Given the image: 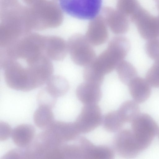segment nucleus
Returning <instances> with one entry per match:
<instances>
[{"instance_id":"28","label":"nucleus","mask_w":159,"mask_h":159,"mask_svg":"<svg viewBox=\"0 0 159 159\" xmlns=\"http://www.w3.org/2000/svg\"><path fill=\"white\" fill-rule=\"evenodd\" d=\"M25 159L24 151L20 148L11 149L6 153L1 159Z\"/></svg>"},{"instance_id":"19","label":"nucleus","mask_w":159,"mask_h":159,"mask_svg":"<svg viewBox=\"0 0 159 159\" xmlns=\"http://www.w3.org/2000/svg\"><path fill=\"white\" fill-rule=\"evenodd\" d=\"M52 108L45 106H39L33 116L34 123L39 129L45 130L53 122L54 116Z\"/></svg>"},{"instance_id":"14","label":"nucleus","mask_w":159,"mask_h":159,"mask_svg":"<svg viewBox=\"0 0 159 159\" xmlns=\"http://www.w3.org/2000/svg\"><path fill=\"white\" fill-rule=\"evenodd\" d=\"M45 51L46 55L51 60H62L68 51L67 43L59 37L46 36Z\"/></svg>"},{"instance_id":"9","label":"nucleus","mask_w":159,"mask_h":159,"mask_svg":"<svg viewBox=\"0 0 159 159\" xmlns=\"http://www.w3.org/2000/svg\"><path fill=\"white\" fill-rule=\"evenodd\" d=\"M133 22L143 39L148 40L159 38V16L155 17L145 10L140 12Z\"/></svg>"},{"instance_id":"8","label":"nucleus","mask_w":159,"mask_h":159,"mask_svg":"<svg viewBox=\"0 0 159 159\" xmlns=\"http://www.w3.org/2000/svg\"><path fill=\"white\" fill-rule=\"evenodd\" d=\"M103 117L98 104H85L74 123L80 134H87L102 124Z\"/></svg>"},{"instance_id":"12","label":"nucleus","mask_w":159,"mask_h":159,"mask_svg":"<svg viewBox=\"0 0 159 159\" xmlns=\"http://www.w3.org/2000/svg\"><path fill=\"white\" fill-rule=\"evenodd\" d=\"M107 27L102 16L98 15L90 20L85 35L92 45H102L108 39Z\"/></svg>"},{"instance_id":"21","label":"nucleus","mask_w":159,"mask_h":159,"mask_svg":"<svg viewBox=\"0 0 159 159\" xmlns=\"http://www.w3.org/2000/svg\"><path fill=\"white\" fill-rule=\"evenodd\" d=\"M125 124L117 110L108 112L103 116L102 124L104 129L109 132H118L123 129Z\"/></svg>"},{"instance_id":"15","label":"nucleus","mask_w":159,"mask_h":159,"mask_svg":"<svg viewBox=\"0 0 159 159\" xmlns=\"http://www.w3.org/2000/svg\"><path fill=\"white\" fill-rule=\"evenodd\" d=\"M100 87L87 82L82 83L76 88L77 97L84 105L98 104L102 97Z\"/></svg>"},{"instance_id":"25","label":"nucleus","mask_w":159,"mask_h":159,"mask_svg":"<svg viewBox=\"0 0 159 159\" xmlns=\"http://www.w3.org/2000/svg\"><path fill=\"white\" fill-rule=\"evenodd\" d=\"M139 6L137 0H117L116 9L127 16L130 17Z\"/></svg>"},{"instance_id":"6","label":"nucleus","mask_w":159,"mask_h":159,"mask_svg":"<svg viewBox=\"0 0 159 159\" xmlns=\"http://www.w3.org/2000/svg\"><path fill=\"white\" fill-rule=\"evenodd\" d=\"M131 123V130L143 151L158 134V126L151 116L145 113H140Z\"/></svg>"},{"instance_id":"16","label":"nucleus","mask_w":159,"mask_h":159,"mask_svg":"<svg viewBox=\"0 0 159 159\" xmlns=\"http://www.w3.org/2000/svg\"><path fill=\"white\" fill-rule=\"evenodd\" d=\"M133 100L138 103L146 101L151 93V86L146 79L137 76L128 85Z\"/></svg>"},{"instance_id":"17","label":"nucleus","mask_w":159,"mask_h":159,"mask_svg":"<svg viewBox=\"0 0 159 159\" xmlns=\"http://www.w3.org/2000/svg\"><path fill=\"white\" fill-rule=\"evenodd\" d=\"M35 130L31 125L22 124L15 127L12 130L11 138L18 147L26 148L32 142L35 137Z\"/></svg>"},{"instance_id":"24","label":"nucleus","mask_w":159,"mask_h":159,"mask_svg":"<svg viewBox=\"0 0 159 159\" xmlns=\"http://www.w3.org/2000/svg\"><path fill=\"white\" fill-rule=\"evenodd\" d=\"M61 151L63 159H82L81 148L77 144H68L65 143L61 146Z\"/></svg>"},{"instance_id":"5","label":"nucleus","mask_w":159,"mask_h":159,"mask_svg":"<svg viewBox=\"0 0 159 159\" xmlns=\"http://www.w3.org/2000/svg\"><path fill=\"white\" fill-rule=\"evenodd\" d=\"M67 43L68 52L72 61L76 65L85 66L96 58V54L92 45L85 35L75 34L71 36Z\"/></svg>"},{"instance_id":"26","label":"nucleus","mask_w":159,"mask_h":159,"mask_svg":"<svg viewBox=\"0 0 159 159\" xmlns=\"http://www.w3.org/2000/svg\"><path fill=\"white\" fill-rule=\"evenodd\" d=\"M57 100V98L50 93L45 87L39 91L37 97L39 106H45L52 109L55 107Z\"/></svg>"},{"instance_id":"1","label":"nucleus","mask_w":159,"mask_h":159,"mask_svg":"<svg viewBox=\"0 0 159 159\" xmlns=\"http://www.w3.org/2000/svg\"><path fill=\"white\" fill-rule=\"evenodd\" d=\"M0 66L7 86L24 92L43 85L53 72L51 60L45 55L13 59Z\"/></svg>"},{"instance_id":"4","label":"nucleus","mask_w":159,"mask_h":159,"mask_svg":"<svg viewBox=\"0 0 159 159\" xmlns=\"http://www.w3.org/2000/svg\"><path fill=\"white\" fill-rule=\"evenodd\" d=\"M62 144L59 143L48 130L35 136L24 151L25 159H50L55 150Z\"/></svg>"},{"instance_id":"22","label":"nucleus","mask_w":159,"mask_h":159,"mask_svg":"<svg viewBox=\"0 0 159 159\" xmlns=\"http://www.w3.org/2000/svg\"><path fill=\"white\" fill-rule=\"evenodd\" d=\"M116 69L120 80L125 84L128 85L137 76V71L134 66L124 60L118 65Z\"/></svg>"},{"instance_id":"18","label":"nucleus","mask_w":159,"mask_h":159,"mask_svg":"<svg viewBox=\"0 0 159 159\" xmlns=\"http://www.w3.org/2000/svg\"><path fill=\"white\" fill-rule=\"evenodd\" d=\"M45 88L50 93L57 98L67 92L69 84L64 77L59 75H52L46 82Z\"/></svg>"},{"instance_id":"10","label":"nucleus","mask_w":159,"mask_h":159,"mask_svg":"<svg viewBox=\"0 0 159 159\" xmlns=\"http://www.w3.org/2000/svg\"><path fill=\"white\" fill-rule=\"evenodd\" d=\"M78 143L81 148L83 159H113L115 152L113 149L106 145L94 144L86 138L79 137Z\"/></svg>"},{"instance_id":"29","label":"nucleus","mask_w":159,"mask_h":159,"mask_svg":"<svg viewBox=\"0 0 159 159\" xmlns=\"http://www.w3.org/2000/svg\"><path fill=\"white\" fill-rule=\"evenodd\" d=\"M12 129L10 125L3 121L0 122V140L5 141L11 136Z\"/></svg>"},{"instance_id":"3","label":"nucleus","mask_w":159,"mask_h":159,"mask_svg":"<svg viewBox=\"0 0 159 159\" xmlns=\"http://www.w3.org/2000/svg\"><path fill=\"white\" fill-rule=\"evenodd\" d=\"M60 9L72 17L91 20L99 15L102 0H57Z\"/></svg>"},{"instance_id":"20","label":"nucleus","mask_w":159,"mask_h":159,"mask_svg":"<svg viewBox=\"0 0 159 159\" xmlns=\"http://www.w3.org/2000/svg\"><path fill=\"white\" fill-rule=\"evenodd\" d=\"M138 104L134 100H128L121 104L117 111L125 123H131L140 113Z\"/></svg>"},{"instance_id":"2","label":"nucleus","mask_w":159,"mask_h":159,"mask_svg":"<svg viewBox=\"0 0 159 159\" xmlns=\"http://www.w3.org/2000/svg\"><path fill=\"white\" fill-rule=\"evenodd\" d=\"M130 43L126 37L117 36L109 42L106 49L93 61L95 68L105 75L116 68L127 55L130 48Z\"/></svg>"},{"instance_id":"13","label":"nucleus","mask_w":159,"mask_h":159,"mask_svg":"<svg viewBox=\"0 0 159 159\" xmlns=\"http://www.w3.org/2000/svg\"><path fill=\"white\" fill-rule=\"evenodd\" d=\"M47 129L61 144L77 139L80 134L74 122L54 120Z\"/></svg>"},{"instance_id":"30","label":"nucleus","mask_w":159,"mask_h":159,"mask_svg":"<svg viewBox=\"0 0 159 159\" xmlns=\"http://www.w3.org/2000/svg\"><path fill=\"white\" fill-rule=\"evenodd\" d=\"M152 70L159 77V60L155 61L151 67Z\"/></svg>"},{"instance_id":"31","label":"nucleus","mask_w":159,"mask_h":159,"mask_svg":"<svg viewBox=\"0 0 159 159\" xmlns=\"http://www.w3.org/2000/svg\"><path fill=\"white\" fill-rule=\"evenodd\" d=\"M158 137H159V131H158Z\"/></svg>"},{"instance_id":"7","label":"nucleus","mask_w":159,"mask_h":159,"mask_svg":"<svg viewBox=\"0 0 159 159\" xmlns=\"http://www.w3.org/2000/svg\"><path fill=\"white\" fill-rule=\"evenodd\" d=\"M113 149L119 156L134 158L143 151L131 129H122L116 132L113 142Z\"/></svg>"},{"instance_id":"11","label":"nucleus","mask_w":159,"mask_h":159,"mask_svg":"<svg viewBox=\"0 0 159 159\" xmlns=\"http://www.w3.org/2000/svg\"><path fill=\"white\" fill-rule=\"evenodd\" d=\"M102 15L107 26L114 34L120 35L129 30V21L128 16L117 9L105 7L102 9Z\"/></svg>"},{"instance_id":"27","label":"nucleus","mask_w":159,"mask_h":159,"mask_svg":"<svg viewBox=\"0 0 159 159\" xmlns=\"http://www.w3.org/2000/svg\"><path fill=\"white\" fill-rule=\"evenodd\" d=\"M145 49L148 56L155 61L159 60V38L148 40Z\"/></svg>"},{"instance_id":"23","label":"nucleus","mask_w":159,"mask_h":159,"mask_svg":"<svg viewBox=\"0 0 159 159\" xmlns=\"http://www.w3.org/2000/svg\"><path fill=\"white\" fill-rule=\"evenodd\" d=\"M104 75L97 70L92 63L85 66L83 71V77L85 82L101 86Z\"/></svg>"}]
</instances>
